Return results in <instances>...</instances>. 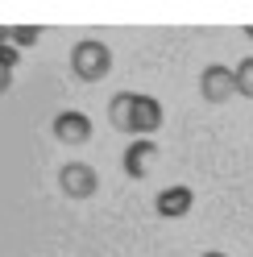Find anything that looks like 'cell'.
Returning a JSON list of instances; mask_svg holds the SVG:
<instances>
[{"label": "cell", "instance_id": "8", "mask_svg": "<svg viewBox=\"0 0 253 257\" xmlns=\"http://www.w3.org/2000/svg\"><path fill=\"white\" fill-rule=\"evenodd\" d=\"M133 91H116L112 100H108V120H112V128H120V133H129V120H133Z\"/></svg>", "mask_w": 253, "mask_h": 257}, {"label": "cell", "instance_id": "10", "mask_svg": "<svg viewBox=\"0 0 253 257\" xmlns=\"http://www.w3.org/2000/svg\"><path fill=\"white\" fill-rule=\"evenodd\" d=\"M13 38H17L21 46H29V42H38V38H42V29H34V25H21V29H13Z\"/></svg>", "mask_w": 253, "mask_h": 257}, {"label": "cell", "instance_id": "4", "mask_svg": "<svg viewBox=\"0 0 253 257\" xmlns=\"http://www.w3.org/2000/svg\"><path fill=\"white\" fill-rule=\"evenodd\" d=\"M158 166V141L154 137H137L124 150V174L129 179H150V170Z\"/></svg>", "mask_w": 253, "mask_h": 257}, {"label": "cell", "instance_id": "12", "mask_svg": "<svg viewBox=\"0 0 253 257\" xmlns=\"http://www.w3.org/2000/svg\"><path fill=\"white\" fill-rule=\"evenodd\" d=\"M203 257H228V253H220V249H212V253H203Z\"/></svg>", "mask_w": 253, "mask_h": 257}, {"label": "cell", "instance_id": "2", "mask_svg": "<svg viewBox=\"0 0 253 257\" xmlns=\"http://www.w3.org/2000/svg\"><path fill=\"white\" fill-rule=\"evenodd\" d=\"M58 187H62L67 199H91L100 191V174L91 170L87 162H67L58 170Z\"/></svg>", "mask_w": 253, "mask_h": 257}, {"label": "cell", "instance_id": "13", "mask_svg": "<svg viewBox=\"0 0 253 257\" xmlns=\"http://www.w3.org/2000/svg\"><path fill=\"white\" fill-rule=\"evenodd\" d=\"M245 34H249V38H253V25H249V29H245Z\"/></svg>", "mask_w": 253, "mask_h": 257}, {"label": "cell", "instance_id": "7", "mask_svg": "<svg viewBox=\"0 0 253 257\" xmlns=\"http://www.w3.org/2000/svg\"><path fill=\"white\" fill-rule=\"evenodd\" d=\"M162 128V104L154 100V95H137L133 100V120H129V133L137 137H150Z\"/></svg>", "mask_w": 253, "mask_h": 257}, {"label": "cell", "instance_id": "3", "mask_svg": "<svg viewBox=\"0 0 253 257\" xmlns=\"http://www.w3.org/2000/svg\"><path fill=\"white\" fill-rule=\"evenodd\" d=\"M199 95H203L208 104H228L232 95H236V75H232V67H220V62L203 67V75H199Z\"/></svg>", "mask_w": 253, "mask_h": 257}, {"label": "cell", "instance_id": "11", "mask_svg": "<svg viewBox=\"0 0 253 257\" xmlns=\"http://www.w3.org/2000/svg\"><path fill=\"white\" fill-rule=\"evenodd\" d=\"M9 87H13V62H9V58H0V95H5Z\"/></svg>", "mask_w": 253, "mask_h": 257}, {"label": "cell", "instance_id": "6", "mask_svg": "<svg viewBox=\"0 0 253 257\" xmlns=\"http://www.w3.org/2000/svg\"><path fill=\"white\" fill-rule=\"evenodd\" d=\"M54 137L62 146H87L91 141V120L83 112H58L54 116Z\"/></svg>", "mask_w": 253, "mask_h": 257}, {"label": "cell", "instance_id": "1", "mask_svg": "<svg viewBox=\"0 0 253 257\" xmlns=\"http://www.w3.org/2000/svg\"><path fill=\"white\" fill-rule=\"evenodd\" d=\"M112 71V50L96 38H83L71 46V75L83 79V83H100V79Z\"/></svg>", "mask_w": 253, "mask_h": 257}, {"label": "cell", "instance_id": "9", "mask_svg": "<svg viewBox=\"0 0 253 257\" xmlns=\"http://www.w3.org/2000/svg\"><path fill=\"white\" fill-rule=\"evenodd\" d=\"M232 75H236V95L253 100V58H241V67H236Z\"/></svg>", "mask_w": 253, "mask_h": 257}, {"label": "cell", "instance_id": "5", "mask_svg": "<svg viewBox=\"0 0 253 257\" xmlns=\"http://www.w3.org/2000/svg\"><path fill=\"white\" fill-rule=\"evenodd\" d=\"M195 207V191L191 187H166V191H158V199H154V212L162 216V220H179L187 216Z\"/></svg>", "mask_w": 253, "mask_h": 257}]
</instances>
